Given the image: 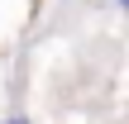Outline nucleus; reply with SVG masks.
<instances>
[{
  "mask_svg": "<svg viewBox=\"0 0 129 124\" xmlns=\"http://www.w3.org/2000/svg\"><path fill=\"white\" fill-rule=\"evenodd\" d=\"M5 124H34V119H29V115H10Z\"/></svg>",
  "mask_w": 129,
  "mask_h": 124,
  "instance_id": "1",
  "label": "nucleus"
},
{
  "mask_svg": "<svg viewBox=\"0 0 129 124\" xmlns=\"http://www.w3.org/2000/svg\"><path fill=\"white\" fill-rule=\"evenodd\" d=\"M115 10H124V14H129V0H115Z\"/></svg>",
  "mask_w": 129,
  "mask_h": 124,
  "instance_id": "2",
  "label": "nucleus"
}]
</instances>
